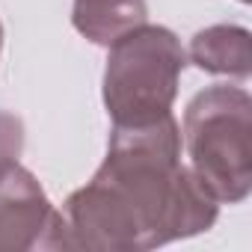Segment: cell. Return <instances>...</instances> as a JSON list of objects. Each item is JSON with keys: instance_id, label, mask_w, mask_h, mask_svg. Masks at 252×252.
Returning <instances> with one entry per match:
<instances>
[{"instance_id": "1", "label": "cell", "mask_w": 252, "mask_h": 252, "mask_svg": "<svg viewBox=\"0 0 252 252\" xmlns=\"http://www.w3.org/2000/svg\"><path fill=\"white\" fill-rule=\"evenodd\" d=\"M60 214L68 249L146 252L208 231L220 202L181 166V131L169 113L149 125H113L104 163Z\"/></svg>"}, {"instance_id": "2", "label": "cell", "mask_w": 252, "mask_h": 252, "mask_svg": "<svg viewBox=\"0 0 252 252\" xmlns=\"http://www.w3.org/2000/svg\"><path fill=\"white\" fill-rule=\"evenodd\" d=\"M190 169L217 199L237 205L252 193V98L240 86H208L184 110Z\"/></svg>"}, {"instance_id": "3", "label": "cell", "mask_w": 252, "mask_h": 252, "mask_svg": "<svg viewBox=\"0 0 252 252\" xmlns=\"http://www.w3.org/2000/svg\"><path fill=\"white\" fill-rule=\"evenodd\" d=\"M187 54L178 36L140 24L110 45L104 68V107L113 125H149L172 113Z\"/></svg>"}, {"instance_id": "4", "label": "cell", "mask_w": 252, "mask_h": 252, "mask_svg": "<svg viewBox=\"0 0 252 252\" xmlns=\"http://www.w3.org/2000/svg\"><path fill=\"white\" fill-rule=\"evenodd\" d=\"M68 249L65 220L18 158L0 160V252Z\"/></svg>"}, {"instance_id": "5", "label": "cell", "mask_w": 252, "mask_h": 252, "mask_svg": "<svg viewBox=\"0 0 252 252\" xmlns=\"http://www.w3.org/2000/svg\"><path fill=\"white\" fill-rule=\"evenodd\" d=\"M190 60L208 74L246 80L252 71V36L237 24L205 27L190 42Z\"/></svg>"}, {"instance_id": "6", "label": "cell", "mask_w": 252, "mask_h": 252, "mask_svg": "<svg viewBox=\"0 0 252 252\" xmlns=\"http://www.w3.org/2000/svg\"><path fill=\"white\" fill-rule=\"evenodd\" d=\"M146 0H74L71 24L80 36L110 48L119 36L146 24Z\"/></svg>"}, {"instance_id": "7", "label": "cell", "mask_w": 252, "mask_h": 252, "mask_svg": "<svg viewBox=\"0 0 252 252\" xmlns=\"http://www.w3.org/2000/svg\"><path fill=\"white\" fill-rule=\"evenodd\" d=\"M0 45H3V27H0Z\"/></svg>"}, {"instance_id": "8", "label": "cell", "mask_w": 252, "mask_h": 252, "mask_svg": "<svg viewBox=\"0 0 252 252\" xmlns=\"http://www.w3.org/2000/svg\"><path fill=\"white\" fill-rule=\"evenodd\" d=\"M240 3H249V0H240Z\"/></svg>"}]
</instances>
